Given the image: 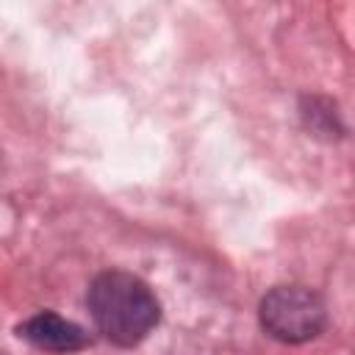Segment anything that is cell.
<instances>
[{"instance_id":"obj_1","label":"cell","mask_w":355,"mask_h":355,"mask_svg":"<svg viewBox=\"0 0 355 355\" xmlns=\"http://www.w3.org/2000/svg\"><path fill=\"white\" fill-rule=\"evenodd\" d=\"M94 327L116 347L141 344L161 322V305L153 288L122 269L100 272L86 294Z\"/></svg>"},{"instance_id":"obj_2","label":"cell","mask_w":355,"mask_h":355,"mask_svg":"<svg viewBox=\"0 0 355 355\" xmlns=\"http://www.w3.org/2000/svg\"><path fill=\"white\" fill-rule=\"evenodd\" d=\"M261 327L283 344H305L316 338L327 324L324 302L308 286H275L258 305Z\"/></svg>"},{"instance_id":"obj_3","label":"cell","mask_w":355,"mask_h":355,"mask_svg":"<svg viewBox=\"0 0 355 355\" xmlns=\"http://www.w3.org/2000/svg\"><path fill=\"white\" fill-rule=\"evenodd\" d=\"M17 336L28 344H33L36 349H44V352H58V355H67V352H78L83 347L92 344L89 333L72 322V319H64L53 311H39L33 316H28L25 322L17 324Z\"/></svg>"}]
</instances>
